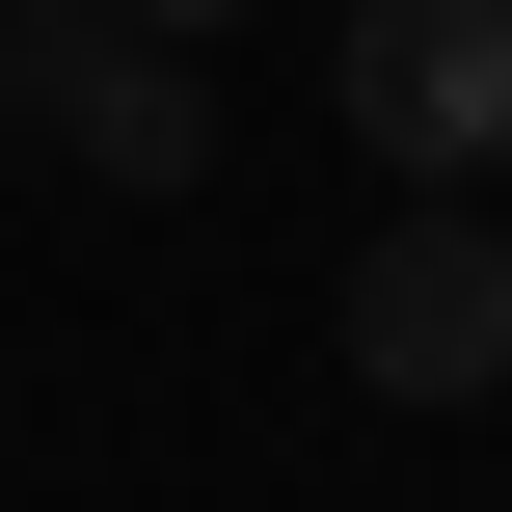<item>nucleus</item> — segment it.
Listing matches in <instances>:
<instances>
[{
	"mask_svg": "<svg viewBox=\"0 0 512 512\" xmlns=\"http://www.w3.org/2000/svg\"><path fill=\"white\" fill-rule=\"evenodd\" d=\"M351 378L378 405H512V189H405L351 243Z\"/></svg>",
	"mask_w": 512,
	"mask_h": 512,
	"instance_id": "f257e3e1",
	"label": "nucleus"
},
{
	"mask_svg": "<svg viewBox=\"0 0 512 512\" xmlns=\"http://www.w3.org/2000/svg\"><path fill=\"white\" fill-rule=\"evenodd\" d=\"M351 135L405 189H512V0H351Z\"/></svg>",
	"mask_w": 512,
	"mask_h": 512,
	"instance_id": "f03ea898",
	"label": "nucleus"
},
{
	"mask_svg": "<svg viewBox=\"0 0 512 512\" xmlns=\"http://www.w3.org/2000/svg\"><path fill=\"white\" fill-rule=\"evenodd\" d=\"M27 135H81V189H189L216 162V108H189V27H54V81H27Z\"/></svg>",
	"mask_w": 512,
	"mask_h": 512,
	"instance_id": "7ed1b4c3",
	"label": "nucleus"
},
{
	"mask_svg": "<svg viewBox=\"0 0 512 512\" xmlns=\"http://www.w3.org/2000/svg\"><path fill=\"white\" fill-rule=\"evenodd\" d=\"M54 27H81V0H0V108H27V81H54Z\"/></svg>",
	"mask_w": 512,
	"mask_h": 512,
	"instance_id": "20e7f679",
	"label": "nucleus"
},
{
	"mask_svg": "<svg viewBox=\"0 0 512 512\" xmlns=\"http://www.w3.org/2000/svg\"><path fill=\"white\" fill-rule=\"evenodd\" d=\"M108 27H243V0H108Z\"/></svg>",
	"mask_w": 512,
	"mask_h": 512,
	"instance_id": "39448f33",
	"label": "nucleus"
}]
</instances>
